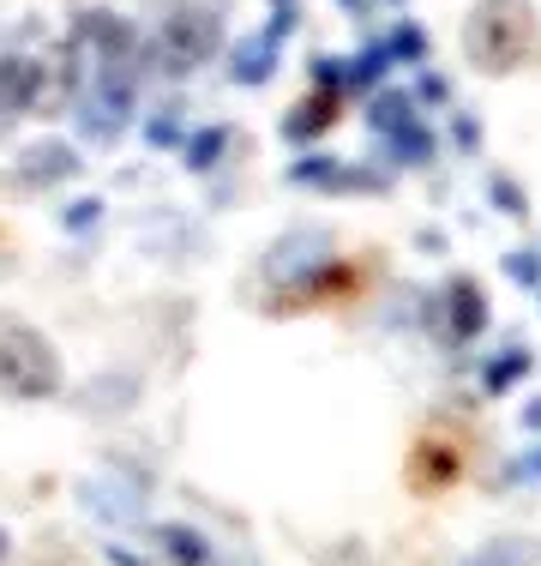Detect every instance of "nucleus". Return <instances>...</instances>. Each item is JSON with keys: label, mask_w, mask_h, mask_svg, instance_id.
<instances>
[{"label": "nucleus", "mask_w": 541, "mask_h": 566, "mask_svg": "<svg viewBox=\"0 0 541 566\" xmlns=\"http://www.w3.org/2000/svg\"><path fill=\"white\" fill-rule=\"evenodd\" d=\"M457 145H464V151H476V145H481V127H476V115H457Z\"/></svg>", "instance_id": "25"}, {"label": "nucleus", "mask_w": 541, "mask_h": 566, "mask_svg": "<svg viewBox=\"0 0 541 566\" xmlns=\"http://www.w3.org/2000/svg\"><path fill=\"white\" fill-rule=\"evenodd\" d=\"M385 49H391V61H422L427 55V31H422V24H397Z\"/></svg>", "instance_id": "19"}, {"label": "nucleus", "mask_w": 541, "mask_h": 566, "mask_svg": "<svg viewBox=\"0 0 541 566\" xmlns=\"http://www.w3.org/2000/svg\"><path fill=\"white\" fill-rule=\"evenodd\" d=\"M391 7H397V0H391Z\"/></svg>", "instance_id": "30"}, {"label": "nucleus", "mask_w": 541, "mask_h": 566, "mask_svg": "<svg viewBox=\"0 0 541 566\" xmlns=\"http://www.w3.org/2000/svg\"><path fill=\"white\" fill-rule=\"evenodd\" d=\"M223 151H229V127H199V133H187V139H181V157H187V169H193V175H211Z\"/></svg>", "instance_id": "15"}, {"label": "nucleus", "mask_w": 541, "mask_h": 566, "mask_svg": "<svg viewBox=\"0 0 541 566\" xmlns=\"http://www.w3.org/2000/svg\"><path fill=\"white\" fill-rule=\"evenodd\" d=\"M73 175H78V145H66V139H36L19 151V181L36 187V193L73 181Z\"/></svg>", "instance_id": "8"}, {"label": "nucleus", "mask_w": 541, "mask_h": 566, "mask_svg": "<svg viewBox=\"0 0 541 566\" xmlns=\"http://www.w3.org/2000/svg\"><path fill=\"white\" fill-rule=\"evenodd\" d=\"M343 7H349V12H361V0H343Z\"/></svg>", "instance_id": "28"}, {"label": "nucleus", "mask_w": 541, "mask_h": 566, "mask_svg": "<svg viewBox=\"0 0 541 566\" xmlns=\"http://www.w3.org/2000/svg\"><path fill=\"white\" fill-rule=\"evenodd\" d=\"M78 501H85L91 518H103V524H132L139 518V489H132V476H120V470L91 476L85 489H78Z\"/></svg>", "instance_id": "9"}, {"label": "nucleus", "mask_w": 541, "mask_h": 566, "mask_svg": "<svg viewBox=\"0 0 541 566\" xmlns=\"http://www.w3.org/2000/svg\"><path fill=\"white\" fill-rule=\"evenodd\" d=\"M415 120V97L410 91H379L373 85V103H368V127L385 139V133H397V127H410Z\"/></svg>", "instance_id": "13"}, {"label": "nucleus", "mask_w": 541, "mask_h": 566, "mask_svg": "<svg viewBox=\"0 0 541 566\" xmlns=\"http://www.w3.org/2000/svg\"><path fill=\"white\" fill-rule=\"evenodd\" d=\"M331 120H337L331 91H314L307 103H295V109L283 115V139H289V145H307V139H319V133H331Z\"/></svg>", "instance_id": "12"}, {"label": "nucleus", "mask_w": 541, "mask_h": 566, "mask_svg": "<svg viewBox=\"0 0 541 566\" xmlns=\"http://www.w3.org/2000/svg\"><path fill=\"white\" fill-rule=\"evenodd\" d=\"M385 73H391V49L385 43H368L356 61H343V85H356V91L385 85Z\"/></svg>", "instance_id": "17"}, {"label": "nucleus", "mask_w": 541, "mask_h": 566, "mask_svg": "<svg viewBox=\"0 0 541 566\" xmlns=\"http://www.w3.org/2000/svg\"><path fill=\"white\" fill-rule=\"evenodd\" d=\"M385 145H391V164H403V169H415V164H433V133L422 127V120H410V127L385 133Z\"/></svg>", "instance_id": "16"}, {"label": "nucleus", "mask_w": 541, "mask_h": 566, "mask_svg": "<svg viewBox=\"0 0 541 566\" xmlns=\"http://www.w3.org/2000/svg\"><path fill=\"white\" fill-rule=\"evenodd\" d=\"M506 277L518 283V290H535V283H541V272H535V248L511 253V260H506Z\"/></svg>", "instance_id": "21"}, {"label": "nucleus", "mask_w": 541, "mask_h": 566, "mask_svg": "<svg viewBox=\"0 0 541 566\" xmlns=\"http://www.w3.org/2000/svg\"><path fill=\"white\" fill-rule=\"evenodd\" d=\"M97 218H103V199H73V206L61 211V223L73 229V235H78V229H91Z\"/></svg>", "instance_id": "22"}, {"label": "nucleus", "mask_w": 541, "mask_h": 566, "mask_svg": "<svg viewBox=\"0 0 541 566\" xmlns=\"http://www.w3.org/2000/svg\"><path fill=\"white\" fill-rule=\"evenodd\" d=\"M314 85H319V91H343V61H337V55H319V61H314Z\"/></svg>", "instance_id": "23"}, {"label": "nucleus", "mask_w": 541, "mask_h": 566, "mask_svg": "<svg viewBox=\"0 0 541 566\" xmlns=\"http://www.w3.org/2000/svg\"><path fill=\"white\" fill-rule=\"evenodd\" d=\"M445 302H452V338H457V344H464V338H481V332H487V295H481V283L452 277Z\"/></svg>", "instance_id": "11"}, {"label": "nucleus", "mask_w": 541, "mask_h": 566, "mask_svg": "<svg viewBox=\"0 0 541 566\" xmlns=\"http://www.w3.org/2000/svg\"><path fill=\"white\" fill-rule=\"evenodd\" d=\"M0 560H7V531H0Z\"/></svg>", "instance_id": "27"}, {"label": "nucleus", "mask_w": 541, "mask_h": 566, "mask_svg": "<svg viewBox=\"0 0 541 566\" xmlns=\"http://www.w3.org/2000/svg\"><path fill=\"white\" fill-rule=\"evenodd\" d=\"M295 187H319V193H385L391 175H356V164H337V157H301L289 169Z\"/></svg>", "instance_id": "6"}, {"label": "nucleus", "mask_w": 541, "mask_h": 566, "mask_svg": "<svg viewBox=\"0 0 541 566\" xmlns=\"http://www.w3.org/2000/svg\"><path fill=\"white\" fill-rule=\"evenodd\" d=\"M61 392V356L36 326H7L0 332V398H54Z\"/></svg>", "instance_id": "3"}, {"label": "nucleus", "mask_w": 541, "mask_h": 566, "mask_svg": "<svg viewBox=\"0 0 541 566\" xmlns=\"http://www.w3.org/2000/svg\"><path fill=\"white\" fill-rule=\"evenodd\" d=\"M270 7H295V0H270Z\"/></svg>", "instance_id": "29"}, {"label": "nucleus", "mask_w": 541, "mask_h": 566, "mask_svg": "<svg viewBox=\"0 0 541 566\" xmlns=\"http://www.w3.org/2000/svg\"><path fill=\"white\" fill-rule=\"evenodd\" d=\"M464 49L481 73L506 78L518 66H530L535 55V12L530 0H481L464 24Z\"/></svg>", "instance_id": "1"}, {"label": "nucleus", "mask_w": 541, "mask_h": 566, "mask_svg": "<svg viewBox=\"0 0 541 566\" xmlns=\"http://www.w3.org/2000/svg\"><path fill=\"white\" fill-rule=\"evenodd\" d=\"M216 43H223V31H216V19L211 12H174L169 24H162V36H157V66L162 73H193V66H205L216 55Z\"/></svg>", "instance_id": "4"}, {"label": "nucleus", "mask_w": 541, "mask_h": 566, "mask_svg": "<svg viewBox=\"0 0 541 566\" xmlns=\"http://www.w3.org/2000/svg\"><path fill=\"white\" fill-rule=\"evenodd\" d=\"M530 368H535V356H530V349H499V356L487 361L481 386H487V392H494V398H506V392H511V386H518V380H530Z\"/></svg>", "instance_id": "14"}, {"label": "nucleus", "mask_w": 541, "mask_h": 566, "mask_svg": "<svg viewBox=\"0 0 541 566\" xmlns=\"http://www.w3.org/2000/svg\"><path fill=\"white\" fill-rule=\"evenodd\" d=\"M325 253H331V241L319 235V229H301V235H283L277 248H270V260H265V272H270V283H307L325 265Z\"/></svg>", "instance_id": "7"}, {"label": "nucleus", "mask_w": 541, "mask_h": 566, "mask_svg": "<svg viewBox=\"0 0 541 566\" xmlns=\"http://www.w3.org/2000/svg\"><path fill=\"white\" fill-rule=\"evenodd\" d=\"M415 97H422V103H445V78H422V85H415Z\"/></svg>", "instance_id": "26"}, {"label": "nucleus", "mask_w": 541, "mask_h": 566, "mask_svg": "<svg viewBox=\"0 0 541 566\" xmlns=\"http://www.w3.org/2000/svg\"><path fill=\"white\" fill-rule=\"evenodd\" d=\"M162 548H169V560H181V566H205L211 560V543L199 531H181V524L162 531Z\"/></svg>", "instance_id": "18"}, {"label": "nucleus", "mask_w": 541, "mask_h": 566, "mask_svg": "<svg viewBox=\"0 0 541 566\" xmlns=\"http://www.w3.org/2000/svg\"><path fill=\"white\" fill-rule=\"evenodd\" d=\"M139 103V55H91V73L78 85V133L85 145H115Z\"/></svg>", "instance_id": "2"}, {"label": "nucleus", "mask_w": 541, "mask_h": 566, "mask_svg": "<svg viewBox=\"0 0 541 566\" xmlns=\"http://www.w3.org/2000/svg\"><path fill=\"white\" fill-rule=\"evenodd\" d=\"M78 49H91V55H139V36H132L127 19H115V12H85L73 31Z\"/></svg>", "instance_id": "10"}, {"label": "nucleus", "mask_w": 541, "mask_h": 566, "mask_svg": "<svg viewBox=\"0 0 541 566\" xmlns=\"http://www.w3.org/2000/svg\"><path fill=\"white\" fill-rule=\"evenodd\" d=\"M494 199H499V206H506V211H518V218H523V211H530V199H523V193H518V187H511V181H494Z\"/></svg>", "instance_id": "24"}, {"label": "nucleus", "mask_w": 541, "mask_h": 566, "mask_svg": "<svg viewBox=\"0 0 541 566\" xmlns=\"http://www.w3.org/2000/svg\"><path fill=\"white\" fill-rule=\"evenodd\" d=\"M145 139H151V145H162V151H169V145H181V139H187L181 115H174V109H162V115L151 120V127H145Z\"/></svg>", "instance_id": "20"}, {"label": "nucleus", "mask_w": 541, "mask_h": 566, "mask_svg": "<svg viewBox=\"0 0 541 566\" xmlns=\"http://www.w3.org/2000/svg\"><path fill=\"white\" fill-rule=\"evenodd\" d=\"M289 31H295V7H270V24L259 36L229 43V78H235V85H265V78L277 73V55H283V43H289Z\"/></svg>", "instance_id": "5"}]
</instances>
